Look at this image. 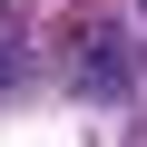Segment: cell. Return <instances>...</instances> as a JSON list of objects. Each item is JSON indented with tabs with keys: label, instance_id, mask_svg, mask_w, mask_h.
Listing matches in <instances>:
<instances>
[]
</instances>
